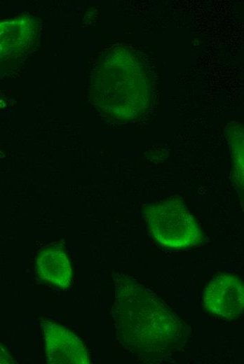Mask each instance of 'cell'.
Returning a JSON list of instances; mask_svg holds the SVG:
<instances>
[{"mask_svg": "<svg viewBox=\"0 0 244 364\" xmlns=\"http://www.w3.org/2000/svg\"><path fill=\"white\" fill-rule=\"evenodd\" d=\"M118 306L123 312L121 317L122 328L126 329L124 335L128 337L129 343L138 346L142 350H158L172 341L178 334L179 324L175 316L165 309L157 299L145 292L134 288L125 292Z\"/></svg>", "mask_w": 244, "mask_h": 364, "instance_id": "6da1fadb", "label": "cell"}, {"mask_svg": "<svg viewBox=\"0 0 244 364\" xmlns=\"http://www.w3.org/2000/svg\"><path fill=\"white\" fill-rule=\"evenodd\" d=\"M148 228L163 245L183 248L196 245L201 235L193 216L179 202L170 200L149 207Z\"/></svg>", "mask_w": 244, "mask_h": 364, "instance_id": "7a4b0ae2", "label": "cell"}, {"mask_svg": "<svg viewBox=\"0 0 244 364\" xmlns=\"http://www.w3.org/2000/svg\"><path fill=\"white\" fill-rule=\"evenodd\" d=\"M203 300L204 307L209 313L225 319H234L243 311L242 281L233 274H221L209 283Z\"/></svg>", "mask_w": 244, "mask_h": 364, "instance_id": "3957f363", "label": "cell"}, {"mask_svg": "<svg viewBox=\"0 0 244 364\" xmlns=\"http://www.w3.org/2000/svg\"><path fill=\"white\" fill-rule=\"evenodd\" d=\"M48 360L52 363H88L87 352L77 337L55 323L44 327Z\"/></svg>", "mask_w": 244, "mask_h": 364, "instance_id": "277c9868", "label": "cell"}, {"mask_svg": "<svg viewBox=\"0 0 244 364\" xmlns=\"http://www.w3.org/2000/svg\"><path fill=\"white\" fill-rule=\"evenodd\" d=\"M36 269L44 281L65 288L71 281V267L67 257L58 248L48 247L38 255Z\"/></svg>", "mask_w": 244, "mask_h": 364, "instance_id": "5b68a950", "label": "cell"}]
</instances>
